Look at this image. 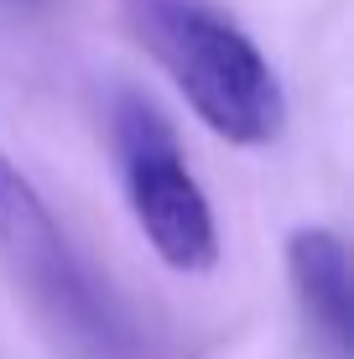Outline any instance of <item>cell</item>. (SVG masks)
Wrapping results in <instances>:
<instances>
[{"label": "cell", "instance_id": "cell-1", "mask_svg": "<svg viewBox=\"0 0 354 359\" xmlns=\"http://www.w3.org/2000/svg\"><path fill=\"white\" fill-rule=\"evenodd\" d=\"M125 21L219 141L271 146L282 135V79L255 47V36L214 0H125Z\"/></svg>", "mask_w": 354, "mask_h": 359}, {"label": "cell", "instance_id": "cell-2", "mask_svg": "<svg viewBox=\"0 0 354 359\" xmlns=\"http://www.w3.org/2000/svg\"><path fill=\"white\" fill-rule=\"evenodd\" d=\"M0 261L47 313V323L68 333L94 359H130L136 339L109 287L89 271L63 224L53 219L36 182L0 151Z\"/></svg>", "mask_w": 354, "mask_h": 359}, {"label": "cell", "instance_id": "cell-3", "mask_svg": "<svg viewBox=\"0 0 354 359\" xmlns=\"http://www.w3.org/2000/svg\"><path fill=\"white\" fill-rule=\"evenodd\" d=\"M109 146H115L120 188L130 219L156 250V261L177 276H203L219 266V224L209 193L188 172L172 120L136 89L109 99Z\"/></svg>", "mask_w": 354, "mask_h": 359}, {"label": "cell", "instance_id": "cell-4", "mask_svg": "<svg viewBox=\"0 0 354 359\" xmlns=\"http://www.w3.org/2000/svg\"><path fill=\"white\" fill-rule=\"evenodd\" d=\"M287 276L308 318L313 339L323 344L328 359H349L354 344V307H349V250L334 229L302 224L287 234Z\"/></svg>", "mask_w": 354, "mask_h": 359}]
</instances>
